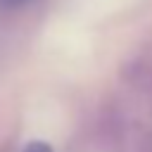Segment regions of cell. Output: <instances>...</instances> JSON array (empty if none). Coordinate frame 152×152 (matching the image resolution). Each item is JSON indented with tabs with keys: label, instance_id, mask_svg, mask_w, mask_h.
I'll use <instances>...</instances> for the list:
<instances>
[{
	"label": "cell",
	"instance_id": "6da1fadb",
	"mask_svg": "<svg viewBox=\"0 0 152 152\" xmlns=\"http://www.w3.org/2000/svg\"><path fill=\"white\" fill-rule=\"evenodd\" d=\"M21 152H52V147H50L45 140H31Z\"/></svg>",
	"mask_w": 152,
	"mask_h": 152
},
{
	"label": "cell",
	"instance_id": "7a4b0ae2",
	"mask_svg": "<svg viewBox=\"0 0 152 152\" xmlns=\"http://www.w3.org/2000/svg\"><path fill=\"white\" fill-rule=\"evenodd\" d=\"M26 0H0V5L2 7H21Z\"/></svg>",
	"mask_w": 152,
	"mask_h": 152
}]
</instances>
